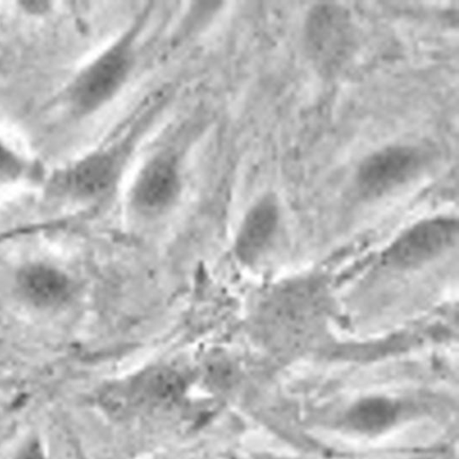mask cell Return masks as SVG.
I'll return each instance as SVG.
<instances>
[{
	"label": "cell",
	"instance_id": "8992f818",
	"mask_svg": "<svg viewBox=\"0 0 459 459\" xmlns=\"http://www.w3.org/2000/svg\"><path fill=\"white\" fill-rule=\"evenodd\" d=\"M278 218V206L271 195L250 207L236 238V251L242 260L253 261L264 251L274 236Z\"/></svg>",
	"mask_w": 459,
	"mask_h": 459
},
{
	"label": "cell",
	"instance_id": "7a4b0ae2",
	"mask_svg": "<svg viewBox=\"0 0 459 459\" xmlns=\"http://www.w3.org/2000/svg\"><path fill=\"white\" fill-rule=\"evenodd\" d=\"M183 184V166L179 154L164 148L153 152L139 168L131 185L129 200L138 212L160 213L178 198Z\"/></svg>",
	"mask_w": 459,
	"mask_h": 459
},
{
	"label": "cell",
	"instance_id": "52a82bcc",
	"mask_svg": "<svg viewBox=\"0 0 459 459\" xmlns=\"http://www.w3.org/2000/svg\"><path fill=\"white\" fill-rule=\"evenodd\" d=\"M418 164L414 151L404 147L387 148L368 158L359 172L360 185L379 192L404 179Z\"/></svg>",
	"mask_w": 459,
	"mask_h": 459
},
{
	"label": "cell",
	"instance_id": "5b68a950",
	"mask_svg": "<svg viewBox=\"0 0 459 459\" xmlns=\"http://www.w3.org/2000/svg\"><path fill=\"white\" fill-rule=\"evenodd\" d=\"M457 224L449 218H436L413 226L397 239L388 258L400 266L416 265L436 256L455 239Z\"/></svg>",
	"mask_w": 459,
	"mask_h": 459
},
{
	"label": "cell",
	"instance_id": "30bf717a",
	"mask_svg": "<svg viewBox=\"0 0 459 459\" xmlns=\"http://www.w3.org/2000/svg\"><path fill=\"white\" fill-rule=\"evenodd\" d=\"M138 387L144 395L157 401L175 398L181 390L182 381L177 372L169 368H156L143 375Z\"/></svg>",
	"mask_w": 459,
	"mask_h": 459
},
{
	"label": "cell",
	"instance_id": "ba28073f",
	"mask_svg": "<svg viewBox=\"0 0 459 459\" xmlns=\"http://www.w3.org/2000/svg\"><path fill=\"white\" fill-rule=\"evenodd\" d=\"M22 293L39 305H55L66 298L69 282L60 272L44 265H32L19 276Z\"/></svg>",
	"mask_w": 459,
	"mask_h": 459
},
{
	"label": "cell",
	"instance_id": "9c48e42d",
	"mask_svg": "<svg viewBox=\"0 0 459 459\" xmlns=\"http://www.w3.org/2000/svg\"><path fill=\"white\" fill-rule=\"evenodd\" d=\"M397 414V407L383 397H369L357 403L350 411L348 419L356 429L374 432L392 424Z\"/></svg>",
	"mask_w": 459,
	"mask_h": 459
},
{
	"label": "cell",
	"instance_id": "277c9868",
	"mask_svg": "<svg viewBox=\"0 0 459 459\" xmlns=\"http://www.w3.org/2000/svg\"><path fill=\"white\" fill-rule=\"evenodd\" d=\"M321 299L317 290L305 284L294 285L275 294L265 307L270 330L288 341L304 337L317 319Z\"/></svg>",
	"mask_w": 459,
	"mask_h": 459
},
{
	"label": "cell",
	"instance_id": "8fae6325",
	"mask_svg": "<svg viewBox=\"0 0 459 459\" xmlns=\"http://www.w3.org/2000/svg\"><path fill=\"white\" fill-rule=\"evenodd\" d=\"M22 459H43V457L39 448L33 446L24 454Z\"/></svg>",
	"mask_w": 459,
	"mask_h": 459
},
{
	"label": "cell",
	"instance_id": "6da1fadb",
	"mask_svg": "<svg viewBox=\"0 0 459 459\" xmlns=\"http://www.w3.org/2000/svg\"><path fill=\"white\" fill-rule=\"evenodd\" d=\"M133 27L108 44L78 74L71 89L77 112L94 113L125 88L137 62V31Z\"/></svg>",
	"mask_w": 459,
	"mask_h": 459
},
{
	"label": "cell",
	"instance_id": "3957f363",
	"mask_svg": "<svg viewBox=\"0 0 459 459\" xmlns=\"http://www.w3.org/2000/svg\"><path fill=\"white\" fill-rule=\"evenodd\" d=\"M129 143L119 140L81 158L67 172L68 188L88 199L109 194L118 185L128 162Z\"/></svg>",
	"mask_w": 459,
	"mask_h": 459
}]
</instances>
